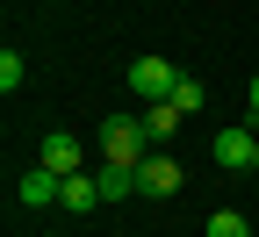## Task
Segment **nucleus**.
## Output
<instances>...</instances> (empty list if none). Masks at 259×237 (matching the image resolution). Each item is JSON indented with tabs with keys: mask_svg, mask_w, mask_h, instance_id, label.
<instances>
[{
	"mask_svg": "<svg viewBox=\"0 0 259 237\" xmlns=\"http://www.w3.org/2000/svg\"><path fill=\"white\" fill-rule=\"evenodd\" d=\"M252 173H259V158H252Z\"/></svg>",
	"mask_w": 259,
	"mask_h": 237,
	"instance_id": "14",
	"label": "nucleus"
},
{
	"mask_svg": "<svg viewBox=\"0 0 259 237\" xmlns=\"http://www.w3.org/2000/svg\"><path fill=\"white\" fill-rule=\"evenodd\" d=\"M94 144H101V165H130V173H137V165L151 158V129H144V115H108L101 122V137H94Z\"/></svg>",
	"mask_w": 259,
	"mask_h": 237,
	"instance_id": "1",
	"label": "nucleus"
},
{
	"mask_svg": "<svg viewBox=\"0 0 259 237\" xmlns=\"http://www.w3.org/2000/svg\"><path fill=\"white\" fill-rule=\"evenodd\" d=\"M29 79V65H22V51H0V93H15Z\"/></svg>",
	"mask_w": 259,
	"mask_h": 237,
	"instance_id": "12",
	"label": "nucleus"
},
{
	"mask_svg": "<svg viewBox=\"0 0 259 237\" xmlns=\"http://www.w3.org/2000/svg\"><path fill=\"white\" fill-rule=\"evenodd\" d=\"M209 158L223 165V173H252V158H259V137H252L245 122H231V129H216V137H209Z\"/></svg>",
	"mask_w": 259,
	"mask_h": 237,
	"instance_id": "3",
	"label": "nucleus"
},
{
	"mask_svg": "<svg viewBox=\"0 0 259 237\" xmlns=\"http://www.w3.org/2000/svg\"><path fill=\"white\" fill-rule=\"evenodd\" d=\"M202 237H252V223H245V209H209Z\"/></svg>",
	"mask_w": 259,
	"mask_h": 237,
	"instance_id": "11",
	"label": "nucleus"
},
{
	"mask_svg": "<svg viewBox=\"0 0 259 237\" xmlns=\"http://www.w3.org/2000/svg\"><path fill=\"white\" fill-rule=\"evenodd\" d=\"M173 86H180V72H173L166 58H137V65H130V93H137L144 108H151V101H166Z\"/></svg>",
	"mask_w": 259,
	"mask_h": 237,
	"instance_id": "4",
	"label": "nucleus"
},
{
	"mask_svg": "<svg viewBox=\"0 0 259 237\" xmlns=\"http://www.w3.org/2000/svg\"><path fill=\"white\" fill-rule=\"evenodd\" d=\"M245 101H252V115H259V72H252V79H245Z\"/></svg>",
	"mask_w": 259,
	"mask_h": 237,
	"instance_id": "13",
	"label": "nucleus"
},
{
	"mask_svg": "<svg viewBox=\"0 0 259 237\" xmlns=\"http://www.w3.org/2000/svg\"><path fill=\"white\" fill-rule=\"evenodd\" d=\"M94 180H101V201H130L137 194V173H130V165H101Z\"/></svg>",
	"mask_w": 259,
	"mask_h": 237,
	"instance_id": "10",
	"label": "nucleus"
},
{
	"mask_svg": "<svg viewBox=\"0 0 259 237\" xmlns=\"http://www.w3.org/2000/svg\"><path fill=\"white\" fill-rule=\"evenodd\" d=\"M166 101H173V108H180V115H202V108H209V86H202V79H194V72H180V86H173Z\"/></svg>",
	"mask_w": 259,
	"mask_h": 237,
	"instance_id": "9",
	"label": "nucleus"
},
{
	"mask_svg": "<svg viewBox=\"0 0 259 237\" xmlns=\"http://www.w3.org/2000/svg\"><path fill=\"white\" fill-rule=\"evenodd\" d=\"M36 165H51L58 180H72V173H87V144L72 137V129H44V144H36Z\"/></svg>",
	"mask_w": 259,
	"mask_h": 237,
	"instance_id": "2",
	"label": "nucleus"
},
{
	"mask_svg": "<svg viewBox=\"0 0 259 237\" xmlns=\"http://www.w3.org/2000/svg\"><path fill=\"white\" fill-rule=\"evenodd\" d=\"M58 209L65 216H94V209H101V180H94V173H72L65 194H58Z\"/></svg>",
	"mask_w": 259,
	"mask_h": 237,
	"instance_id": "7",
	"label": "nucleus"
},
{
	"mask_svg": "<svg viewBox=\"0 0 259 237\" xmlns=\"http://www.w3.org/2000/svg\"><path fill=\"white\" fill-rule=\"evenodd\" d=\"M58 194H65V180L51 173V165H29V173L15 180V201H22V209H58Z\"/></svg>",
	"mask_w": 259,
	"mask_h": 237,
	"instance_id": "6",
	"label": "nucleus"
},
{
	"mask_svg": "<svg viewBox=\"0 0 259 237\" xmlns=\"http://www.w3.org/2000/svg\"><path fill=\"white\" fill-rule=\"evenodd\" d=\"M180 122H187V115L173 108V101H151V108H144V129H151V151H166V144H173V129H180Z\"/></svg>",
	"mask_w": 259,
	"mask_h": 237,
	"instance_id": "8",
	"label": "nucleus"
},
{
	"mask_svg": "<svg viewBox=\"0 0 259 237\" xmlns=\"http://www.w3.org/2000/svg\"><path fill=\"white\" fill-rule=\"evenodd\" d=\"M180 180H187V173H180V158H173V151H151V158L137 165V194H151V201L180 194Z\"/></svg>",
	"mask_w": 259,
	"mask_h": 237,
	"instance_id": "5",
	"label": "nucleus"
}]
</instances>
